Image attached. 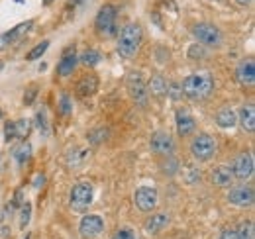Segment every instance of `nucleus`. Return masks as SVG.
I'll use <instances>...</instances> for the list:
<instances>
[{"instance_id": "1", "label": "nucleus", "mask_w": 255, "mask_h": 239, "mask_svg": "<svg viewBox=\"0 0 255 239\" xmlns=\"http://www.w3.org/2000/svg\"><path fill=\"white\" fill-rule=\"evenodd\" d=\"M141 37H143V30L139 24H128L122 28L120 35H118V53L124 59H131L139 45H141Z\"/></svg>"}, {"instance_id": "2", "label": "nucleus", "mask_w": 255, "mask_h": 239, "mask_svg": "<svg viewBox=\"0 0 255 239\" xmlns=\"http://www.w3.org/2000/svg\"><path fill=\"white\" fill-rule=\"evenodd\" d=\"M181 90L191 100H204V98H208L212 94L214 81L210 79V75H191V77H187L183 81Z\"/></svg>"}, {"instance_id": "3", "label": "nucleus", "mask_w": 255, "mask_h": 239, "mask_svg": "<svg viewBox=\"0 0 255 239\" xmlns=\"http://www.w3.org/2000/svg\"><path fill=\"white\" fill-rule=\"evenodd\" d=\"M128 92L131 96V100L139 106H145L147 104V98H149V92H147V83L143 81V75L139 71H131L128 75Z\"/></svg>"}, {"instance_id": "4", "label": "nucleus", "mask_w": 255, "mask_h": 239, "mask_svg": "<svg viewBox=\"0 0 255 239\" xmlns=\"http://www.w3.org/2000/svg\"><path fill=\"white\" fill-rule=\"evenodd\" d=\"M191 151L196 161H210L216 155V139L208 133H200L192 139Z\"/></svg>"}, {"instance_id": "5", "label": "nucleus", "mask_w": 255, "mask_h": 239, "mask_svg": "<svg viewBox=\"0 0 255 239\" xmlns=\"http://www.w3.org/2000/svg\"><path fill=\"white\" fill-rule=\"evenodd\" d=\"M93 198H95L93 186L89 182H79L71 190V208L73 212H85L93 204Z\"/></svg>"}, {"instance_id": "6", "label": "nucleus", "mask_w": 255, "mask_h": 239, "mask_svg": "<svg viewBox=\"0 0 255 239\" xmlns=\"http://www.w3.org/2000/svg\"><path fill=\"white\" fill-rule=\"evenodd\" d=\"M192 35L198 39V43L208 45V47H218L222 43V33L214 24L208 22H200L192 26Z\"/></svg>"}, {"instance_id": "7", "label": "nucleus", "mask_w": 255, "mask_h": 239, "mask_svg": "<svg viewBox=\"0 0 255 239\" xmlns=\"http://www.w3.org/2000/svg\"><path fill=\"white\" fill-rule=\"evenodd\" d=\"M95 26L100 35H114V30H116V8L112 4H106V6L100 8Z\"/></svg>"}, {"instance_id": "8", "label": "nucleus", "mask_w": 255, "mask_h": 239, "mask_svg": "<svg viewBox=\"0 0 255 239\" xmlns=\"http://www.w3.org/2000/svg\"><path fill=\"white\" fill-rule=\"evenodd\" d=\"M157 200H159L157 190L151 188V186H139V188L135 190V194H133V202H135L137 210H141V212H151V210H155Z\"/></svg>"}, {"instance_id": "9", "label": "nucleus", "mask_w": 255, "mask_h": 239, "mask_svg": "<svg viewBox=\"0 0 255 239\" xmlns=\"http://www.w3.org/2000/svg\"><path fill=\"white\" fill-rule=\"evenodd\" d=\"M104 230V220L96 214H89L81 220V226H79V234L83 239H95L102 234Z\"/></svg>"}, {"instance_id": "10", "label": "nucleus", "mask_w": 255, "mask_h": 239, "mask_svg": "<svg viewBox=\"0 0 255 239\" xmlns=\"http://www.w3.org/2000/svg\"><path fill=\"white\" fill-rule=\"evenodd\" d=\"M232 175L238 180H248L254 175V157H252V153L238 155V159L234 161V167H232Z\"/></svg>"}, {"instance_id": "11", "label": "nucleus", "mask_w": 255, "mask_h": 239, "mask_svg": "<svg viewBox=\"0 0 255 239\" xmlns=\"http://www.w3.org/2000/svg\"><path fill=\"white\" fill-rule=\"evenodd\" d=\"M228 202H232L236 206H250L254 202V190L250 186H246V184L234 186L228 192Z\"/></svg>"}, {"instance_id": "12", "label": "nucleus", "mask_w": 255, "mask_h": 239, "mask_svg": "<svg viewBox=\"0 0 255 239\" xmlns=\"http://www.w3.org/2000/svg\"><path fill=\"white\" fill-rule=\"evenodd\" d=\"M149 145H151V151L157 153V155H169V153H173V147H175L173 137L167 131H155L151 135V143Z\"/></svg>"}, {"instance_id": "13", "label": "nucleus", "mask_w": 255, "mask_h": 239, "mask_svg": "<svg viewBox=\"0 0 255 239\" xmlns=\"http://www.w3.org/2000/svg\"><path fill=\"white\" fill-rule=\"evenodd\" d=\"M236 75H238V81L246 87H252L255 83V61L250 57V59H244L238 69H236Z\"/></svg>"}, {"instance_id": "14", "label": "nucleus", "mask_w": 255, "mask_h": 239, "mask_svg": "<svg viewBox=\"0 0 255 239\" xmlns=\"http://www.w3.org/2000/svg\"><path fill=\"white\" fill-rule=\"evenodd\" d=\"M75 65H77V53H75V47H69V49H65L63 57H61L59 65H57V73H59L61 77H69V75L73 73Z\"/></svg>"}, {"instance_id": "15", "label": "nucleus", "mask_w": 255, "mask_h": 239, "mask_svg": "<svg viewBox=\"0 0 255 239\" xmlns=\"http://www.w3.org/2000/svg\"><path fill=\"white\" fill-rule=\"evenodd\" d=\"M96 89H98V79H96L95 75H85L79 81V85H77V94L81 98H89V96L95 94Z\"/></svg>"}, {"instance_id": "16", "label": "nucleus", "mask_w": 255, "mask_h": 239, "mask_svg": "<svg viewBox=\"0 0 255 239\" xmlns=\"http://www.w3.org/2000/svg\"><path fill=\"white\" fill-rule=\"evenodd\" d=\"M32 26H33V20H26V22L14 26L10 31H6V33H4L6 45H8V43H14V41H20L22 37H26V33L32 30Z\"/></svg>"}, {"instance_id": "17", "label": "nucleus", "mask_w": 255, "mask_h": 239, "mask_svg": "<svg viewBox=\"0 0 255 239\" xmlns=\"http://www.w3.org/2000/svg\"><path fill=\"white\" fill-rule=\"evenodd\" d=\"M177 129L181 135H191L192 131L196 129V121L189 112H177Z\"/></svg>"}, {"instance_id": "18", "label": "nucleus", "mask_w": 255, "mask_h": 239, "mask_svg": "<svg viewBox=\"0 0 255 239\" xmlns=\"http://www.w3.org/2000/svg\"><path fill=\"white\" fill-rule=\"evenodd\" d=\"M240 121H242V127L248 131V133H254L255 131V106L254 104H248L242 108L240 112Z\"/></svg>"}, {"instance_id": "19", "label": "nucleus", "mask_w": 255, "mask_h": 239, "mask_svg": "<svg viewBox=\"0 0 255 239\" xmlns=\"http://www.w3.org/2000/svg\"><path fill=\"white\" fill-rule=\"evenodd\" d=\"M169 224V216L167 214H153L147 222H145V230L147 234H159L161 230H165Z\"/></svg>"}, {"instance_id": "20", "label": "nucleus", "mask_w": 255, "mask_h": 239, "mask_svg": "<svg viewBox=\"0 0 255 239\" xmlns=\"http://www.w3.org/2000/svg\"><path fill=\"white\" fill-rule=\"evenodd\" d=\"M232 180H234V175H232V169L230 167L220 165V167H216L212 171V182L218 184V186H230Z\"/></svg>"}, {"instance_id": "21", "label": "nucleus", "mask_w": 255, "mask_h": 239, "mask_svg": "<svg viewBox=\"0 0 255 239\" xmlns=\"http://www.w3.org/2000/svg\"><path fill=\"white\" fill-rule=\"evenodd\" d=\"M214 120H216V123L220 127H234L236 121H238V116H236V112L232 108H222V110L216 112Z\"/></svg>"}, {"instance_id": "22", "label": "nucleus", "mask_w": 255, "mask_h": 239, "mask_svg": "<svg viewBox=\"0 0 255 239\" xmlns=\"http://www.w3.org/2000/svg\"><path fill=\"white\" fill-rule=\"evenodd\" d=\"M147 92H151L153 96H163V94H167V81H165L161 75L151 77L149 83H147Z\"/></svg>"}, {"instance_id": "23", "label": "nucleus", "mask_w": 255, "mask_h": 239, "mask_svg": "<svg viewBox=\"0 0 255 239\" xmlns=\"http://www.w3.org/2000/svg\"><path fill=\"white\" fill-rule=\"evenodd\" d=\"M89 151L87 149H79V147H75L73 151H69V155H67V165L69 167H79V165H83L87 159H89Z\"/></svg>"}, {"instance_id": "24", "label": "nucleus", "mask_w": 255, "mask_h": 239, "mask_svg": "<svg viewBox=\"0 0 255 239\" xmlns=\"http://www.w3.org/2000/svg\"><path fill=\"white\" fill-rule=\"evenodd\" d=\"M14 127H16V137L26 139L32 129V123H30V120H18V121H14Z\"/></svg>"}, {"instance_id": "25", "label": "nucleus", "mask_w": 255, "mask_h": 239, "mask_svg": "<svg viewBox=\"0 0 255 239\" xmlns=\"http://www.w3.org/2000/svg\"><path fill=\"white\" fill-rule=\"evenodd\" d=\"M30 155H32V145H30V143L20 145L18 149L14 151V157H16V161H18V163H26V161L30 159Z\"/></svg>"}, {"instance_id": "26", "label": "nucleus", "mask_w": 255, "mask_h": 239, "mask_svg": "<svg viewBox=\"0 0 255 239\" xmlns=\"http://www.w3.org/2000/svg\"><path fill=\"white\" fill-rule=\"evenodd\" d=\"M47 47H49V41H41V43H37L35 47H33L32 51L28 53V61H35V59H39L45 51H47Z\"/></svg>"}, {"instance_id": "27", "label": "nucleus", "mask_w": 255, "mask_h": 239, "mask_svg": "<svg viewBox=\"0 0 255 239\" xmlns=\"http://www.w3.org/2000/svg\"><path fill=\"white\" fill-rule=\"evenodd\" d=\"M83 63H85V65H89V67H95V65L100 63V53L95 51V49L85 51V55H83Z\"/></svg>"}, {"instance_id": "28", "label": "nucleus", "mask_w": 255, "mask_h": 239, "mask_svg": "<svg viewBox=\"0 0 255 239\" xmlns=\"http://www.w3.org/2000/svg\"><path fill=\"white\" fill-rule=\"evenodd\" d=\"M189 57L191 59H206V49L202 45H191L189 47Z\"/></svg>"}, {"instance_id": "29", "label": "nucleus", "mask_w": 255, "mask_h": 239, "mask_svg": "<svg viewBox=\"0 0 255 239\" xmlns=\"http://www.w3.org/2000/svg\"><path fill=\"white\" fill-rule=\"evenodd\" d=\"M30 210L32 206L26 202L24 206H22V216H20V228H26L28 226V222H30Z\"/></svg>"}, {"instance_id": "30", "label": "nucleus", "mask_w": 255, "mask_h": 239, "mask_svg": "<svg viewBox=\"0 0 255 239\" xmlns=\"http://www.w3.org/2000/svg\"><path fill=\"white\" fill-rule=\"evenodd\" d=\"M35 96H37V87H30V89L24 92V104H26V106L33 104Z\"/></svg>"}, {"instance_id": "31", "label": "nucleus", "mask_w": 255, "mask_h": 239, "mask_svg": "<svg viewBox=\"0 0 255 239\" xmlns=\"http://www.w3.org/2000/svg\"><path fill=\"white\" fill-rule=\"evenodd\" d=\"M240 236H242L244 239H255V236H254V224H252V222L244 224V228H242Z\"/></svg>"}, {"instance_id": "32", "label": "nucleus", "mask_w": 255, "mask_h": 239, "mask_svg": "<svg viewBox=\"0 0 255 239\" xmlns=\"http://www.w3.org/2000/svg\"><path fill=\"white\" fill-rule=\"evenodd\" d=\"M4 137H6V141H10V139H14V137H16L14 121H6V125H4Z\"/></svg>"}, {"instance_id": "33", "label": "nucleus", "mask_w": 255, "mask_h": 239, "mask_svg": "<svg viewBox=\"0 0 255 239\" xmlns=\"http://www.w3.org/2000/svg\"><path fill=\"white\" fill-rule=\"evenodd\" d=\"M106 131H108V129H95V133H91V141H93L95 145H98L102 139H106V135H108Z\"/></svg>"}, {"instance_id": "34", "label": "nucleus", "mask_w": 255, "mask_h": 239, "mask_svg": "<svg viewBox=\"0 0 255 239\" xmlns=\"http://www.w3.org/2000/svg\"><path fill=\"white\" fill-rule=\"evenodd\" d=\"M112 239H135V236H133V232H131V230L124 228V230H118Z\"/></svg>"}, {"instance_id": "35", "label": "nucleus", "mask_w": 255, "mask_h": 239, "mask_svg": "<svg viewBox=\"0 0 255 239\" xmlns=\"http://www.w3.org/2000/svg\"><path fill=\"white\" fill-rule=\"evenodd\" d=\"M200 179V171L198 169H187V182H196Z\"/></svg>"}, {"instance_id": "36", "label": "nucleus", "mask_w": 255, "mask_h": 239, "mask_svg": "<svg viewBox=\"0 0 255 239\" xmlns=\"http://www.w3.org/2000/svg\"><path fill=\"white\" fill-rule=\"evenodd\" d=\"M61 110H63V114H71V100H69V96L63 94V98H61Z\"/></svg>"}, {"instance_id": "37", "label": "nucleus", "mask_w": 255, "mask_h": 239, "mask_svg": "<svg viewBox=\"0 0 255 239\" xmlns=\"http://www.w3.org/2000/svg\"><path fill=\"white\" fill-rule=\"evenodd\" d=\"M37 123H39V127H41V131L47 133V121H45V114H43V112L37 114Z\"/></svg>"}, {"instance_id": "38", "label": "nucleus", "mask_w": 255, "mask_h": 239, "mask_svg": "<svg viewBox=\"0 0 255 239\" xmlns=\"http://www.w3.org/2000/svg\"><path fill=\"white\" fill-rule=\"evenodd\" d=\"M220 239H244V238L240 236V232H224L222 236H220Z\"/></svg>"}, {"instance_id": "39", "label": "nucleus", "mask_w": 255, "mask_h": 239, "mask_svg": "<svg viewBox=\"0 0 255 239\" xmlns=\"http://www.w3.org/2000/svg\"><path fill=\"white\" fill-rule=\"evenodd\" d=\"M85 2H87V0H69V8H73V10H75L77 6H83Z\"/></svg>"}, {"instance_id": "40", "label": "nucleus", "mask_w": 255, "mask_h": 239, "mask_svg": "<svg viewBox=\"0 0 255 239\" xmlns=\"http://www.w3.org/2000/svg\"><path fill=\"white\" fill-rule=\"evenodd\" d=\"M236 2H238L240 6H248V4H252L254 0H236Z\"/></svg>"}, {"instance_id": "41", "label": "nucleus", "mask_w": 255, "mask_h": 239, "mask_svg": "<svg viewBox=\"0 0 255 239\" xmlns=\"http://www.w3.org/2000/svg\"><path fill=\"white\" fill-rule=\"evenodd\" d=\"M6 47V39H4V35H0V49H4Z\"/></svg>"}, {"instance_id": "42", "label": "nucleus", "mask_w": 255, "mask_h": 239, "mask_svg": "<svg viewBox=\"0 0 255 239\" xmlns=\"http://www.w3.org/2000/svg\"><path fill=\"white\" fill-rule=\"evenodd\" d=\"M51 2H53V0H43V4H45V6H49Z\"/></svg>"}, {"instance_id": "43", "label": "nucleus", "mask_w": 255, "mask_h": 239, "mask_svg": "<svg viewBox=\"0 0 255 239\" xmlns=\"http://www.w3.org/2000/svg\"><path fill=\"white\" fill-rule=\"evenodd\" d=\"M2 67H4V63H2V61H0V71H2Z\"/></svg>"}, {"instance_id": "44", "label": "nucleus", "mask_w": 255, "mask_h": 239, "mask_svg": "<svg viewBox=\"0 0 255 239\" xmlns=\"http://www.w3.org/2000/svg\"><path fill=\"white\" fill-rule=\"evenodd\" d=\"M0 120H2V110H0Z\"/></svg>"}]
</instances>
